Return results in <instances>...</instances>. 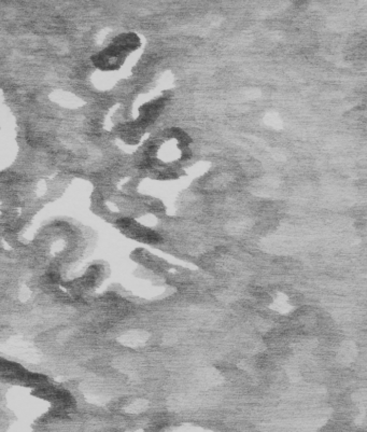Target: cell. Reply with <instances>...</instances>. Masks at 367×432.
Segmentation results:
<instances>
[{"instance_id":"cell-1","label":"cell","mask_w":367,"mask_h":432,"mask_svg":"<svg viewBox=\"0 0 367 432\" xmlns=\"http://www.w3.org/2000/svg\"><path fill=\"white\" fill-rule=\"evenodd\" d=\"M111 46L118 48L122 52H126L137 49L140 46V40L135 34H124L117 37Z\"/></svg>"},{"instance_id":"cell-2","label":"cell","mask_w":367,"mask_h":432,"mask_svg":"<svg viewBox=\"0 0 367 432\" xmlns=\"http://www.w3.org/2000/svg\"><path fill=\"white\" fill-rule=\"evenodd\" d=\"M170 134L175 138L179 139L180 142L183 143V145H187V143L191 142V138L188 137V135L186 134V133H184L183 130H181L179 128H172V129H170Z\"/></svg>"}]
</instances>
